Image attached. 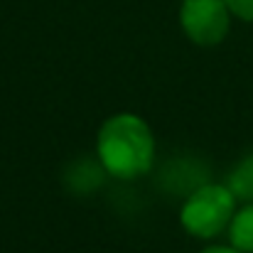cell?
<instances>
[{
	"label": "cell",
	"mask_w": 253,
	"mask_h": 253,
	"mask_svg": "<svg viewBox=\"0 0 253 253\" xmlns=\"http://www.w3.org/2000/svg\"><path fill=\"white\" fill-rule=\"evenodd\" d=\"M96 153L106 172L121 179H135L155 163V138L145 121L133 113L108 118L96 140Z\"/></svg>",
	"instance_id": "6da1fadb"
},
{
	"label": "cell",
	"mask_w": 253,
	"mask_h": 253,
	"mask_svg": "<svg viewBox=\"0 0 253 253\" xmlns=\"http://www.w3.org/2000/svg\"><path fill=\"white\" fill-rule=\"evenodd\" d=\"M236 214V197L224 184H202L182 204V226L199 239L219 236Z\"/></svg>",
	"instance_id": "7a4b0ae2"
},
{
	"label": "cell",
	"mask_w": 253,
	"mask_h": 253,
	"mask_svg": "<svg viewBox=\"0 0 253 253\" xmlns=\"http://www.w3.org/2000/svg\"><path fill=\"white\" fill-rule=\"evenodd\" d=\"M179 22L192 42L211 47L229 32V7L224 0H184Z\"/></svg>",
	"instance_id": "3957f363"
},
{
	"label": "cell",
	"mask_w": 253,
	"mask_h": 253,
	"mask_svg": "<svg viewBox=\"0 0 253 253\" xmlns=\"http://www.w3.org/2000/svg\"><path fill=\"white\" fill-rule=\"evenodd\" d=\"M231 246L241 253H253V204H246L241 211L234 214L229 224Z\"/></svg>",
	"instance_id": "277c9868"
},
{
	"label": "cell",
	"mask_w": 253,
	"mask_h": 253,
	"mask_svg": "<svg viewBox=\"0 0 253 253\" xmlns=\"http://www.w3.org/2000/svg\"><path fill=\"white\" fill-rule=\"evenodd\" d=\"M226 187L231 189V194H234L236 199L253 204V155L244 158V160L234 168V172L229 174V184H226Z\"/></svg>",
	"instance_id": "5b68a950"
},
{
	"label": "cell",
	"mask_w": 253,
	"mask_h": 253,
	"mask_svg": "<svg viewBox=\"0 0 253 253\" xmlns=\"http://www.w3.org/2000/svg\"><path fill=\"white\" fill-rule=\"evenodd\" d=\"M229 12L239 15L241 20H253V0H224Z\"/></svg>",
	"instance_id": "8992f818"
},
{
	"label": "cell",
	"mask_w": 253,
	"mask_h": 253,
	"mask_svg": "<svg viewBox=\"0 0 253 253\" xmlns=\"http://www.w3.org/2000/svg\"><path fill=\"white\" fill-rule=\"evenodd\" d=\"M202 253H241V251H236L234 246L231 249H226V246H211V249H207V251H202Z\"/></svg>",
	"instance_id": "52a82bcc"
}]
</instances>
